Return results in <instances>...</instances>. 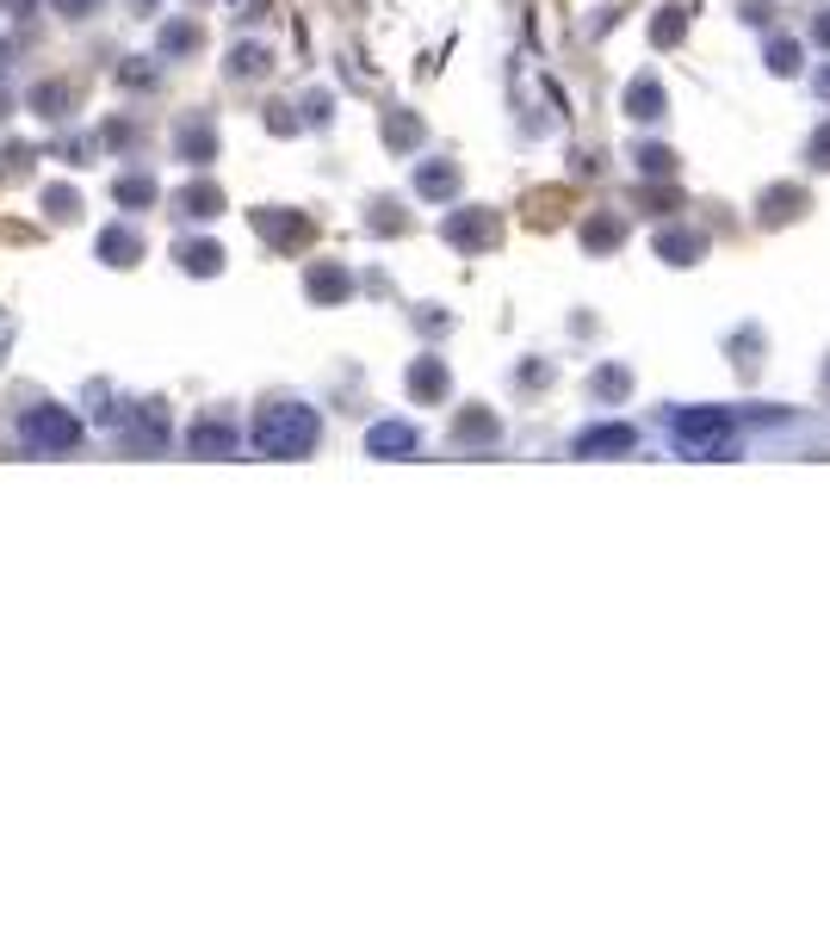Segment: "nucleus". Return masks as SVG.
Here are the masks:
<instances>
[{"instance_id": "1", "label": "nucleus", "mask_w": 830, "mask_h": 928, "mask_svg": "<svg viewBox=\"0 0 830 928\" xmlns=\"http://www.w3.org/2000/svg\"><path fill=\"white\" fill-rule=\"evenodd\" d=\"M254 446L267 458H304L316 446V415L298 409V402H273L261 415V427H254Z\"/></svg>"}, {"instance_id": "2", "label": "nucleus", "mask_w": 830, "mask_h": 928, "mask_svg": "<svg viewBox=\"0 0 830 928\" xmlns=\"http://www.w3.org/2000/svg\"><path fill=\"white\" fill-rule=\"evenodd\" d=\"M670 434H676L682 446L707 453L713 439L732 434V409H707V402H695V409H676V415H670Z\"/></svg>"}, {"instance_id": "3", "label": "nucleus", "mask_w": 830, "mask_h": 928, "mask_svg": "<svg viewBox=\"0 0 830 928\" xmlns=\"http://www.w3.org/2000/svg\"><path fill=\"white\" fill-rule=\"evenodd\" d=\"M38 453H62V446H75V415L69 409H38V415H25V427H20Z\"/></svg>"}, {"instance_id": "4", "label": "nucleus", "mask_w": 830, "mask_h": 928, "mask_svg": "<svg viewBox=\"0 0 830 928\" xmlns=\"http://www.w3.org/2000/svg\"><path fill=\"white\" fill-rule=\"evenodd\" d=\"M366 453H372V458H404V453H416V427H404V421L372 427V434H366Z\"/></svg>"}, {"instance_id": "5", "label": "nucleus", "mask_w": 830, "mask_h": 928, "mask_svg": "<svg viewBox=\"0 0 830 928\" xmlns=\"http://www.w3.org/2000/svg\"><path fill=\"white\" fill-rule=\"evenodd\" d=\"M601 453H633V427H589V434H577V458H601Z\"/></svg>"}, {"instance_id": "6", "label": "nucleus", "mask_w": 830, "mask_h": 928, "mask_svg": "<svg viewBox=\"0 0 830 928\" xmlns=\"http://www.w3.org/2000/svg\"><path fill=\"white\" fill-rule=\"evenodd\" d=\"M626 112L633 118H663V94H657V81H633V94H626Z\"/></svg>"}, {"instance_id": "7", "label": "nucleus", "mask_w": 830, "mask_h": 928, "mask_svg": "<svg viewBox=\"0 0 830 928\" xmlns=\"http://www.w3.org/2000/svg\"><path fill=\"white\" fill-rule=\"evenodd\" d=\"M230 446H236V439H230V427H224V421H205V427L193 434V453H205V458H212V453H230Z\"/></svg>"}, {"instance_id": "8", "label": "nucleus", "mask_w": 830, "mask_h": 928, "mask_svg": "<svg viewBox=\"0 0 830 928\" xmlns=\"http://www.w3.org/2000/svg\"><path fill=\"white\" fill-rule=\"evenodd\" d=\"M409 384L422 390V397H441V384H446V372L441 365H422V372H409Z\"/></svg>"}, {"instance_id": "9", "label": "nucleus", "mask_w": 830, "mask_h": 928, "mask_svg": "<svg viewBox=\"0 0 830 928\" xmlns=\"http://www.w3.org/2000/svg\"><path fill=\"white\" fill-rule=\"evenodd\" d=\"M416 186H422V192H453V168H422Z\"/></svg>"}, {"instance_id": "10", "label": "nucleus", "mask_w": 830, "mask_h": 928, "mask_svg": "<svg viewBox=\"0 0 830 928\" xmlns=\"http://www.w3.org/2000/svg\"><path fill=\"white\" fill-rule=\"evenodd\" d=\"M217 261H224V254H217V248H193V254H187V266H193V273H212Z\"/></svg>"}, {"instance_id": "11", "label": "nucleus", "mask_w": 830, "mask_h": 928, "mask_svg": "<svg viewBox=\"0 0 830 928\" xmlns=\"http://www.w3.org/2000/svg\"><path fill=\"white\" fill-rule=\"evenodd\" d=\"M596 390H601V397H620V390H626V372H601Z\"/></svg>"}, {"instance_id": "12", "label": "nucleus", "mask_w": 830, "mask_h": 928, "mask_svg": "<svg viewBox=\"0 0 830 928\" xmlns=\"http://www.w3.org/2000/svg\"><path fill=\"white\" fill-rule=\"evenodd\" d=\"M106 254H112V261H118V254L131 261V254H136V236H106Z\"/></svg>"}, {"instance_id": "13", "label": "nucleus", "mask_w": 830, "mask_h": 928, "mask_svg": "<svg viewBox=\"0 0 830 928\" xmlns=\"http://www.w3.org/2000/svg\"><path fill=\"white\" fill-rule=\"evenodd\" d=\"M769 62L781 69V75H793V44H774V50H769Z\"/></svg>"}, {"instance_id": "14", "label": "nucleus", "mask_w": 830, "mask_h": 928, "mask_svg": "<svg viewBox=\"0 0 830 928\" xmlns=\"http://www.w3.org/2000/svg\"><path fill=\"white\" fill-rule=\"evenodd\" d=\"M818 44H830V20H818Z\"/></svg>"}]
</instances>
